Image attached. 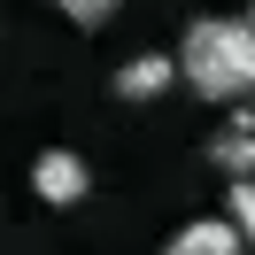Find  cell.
Segmentation results:
<instances>
[{"mask_svg":"<svg viewBox=\"0 0 255 255\" xmlns=\"http://www.w3.org/2000/svg\"><path fill=\"white\" fill-rule=\"evenodd\" d=\"M178 70L201 101H255V31L248 16H193L178 39Z\"/></svg>","mask_w":255,"mask_h":255,"instance_id":"6da1fadb","label":"cell"},{"mask_svg":"<svg viewBox=\"0 0 255 255\" xmlns=\"http://www.w3.org/2000/svg\"><path fill=\"white\" fill-rule=\"evenodd\" d=\"M85 186H93V170H85V155H70V147H47V155L31 162V193L54 201V209L85 201Z\"/></svg>","mask_w":255,"mask_h":255,"instance_id":"7a4b0ae2","label":"cell"},{"mask_svg":"<svg viewBox=\"0 0 255 255\" xmlns=\"http://www.w3.org/2000/svg\"><path fill=\"white\" fill-rule=\"evenodd\" d=\"M170 78H186L178 54H131L109 85H116V101H155V93H170Z\"/></svg>","mask_w":255,"mask_h":255,"instance_id":"3957f363","label":"cell"},{"mask_svg":"<svg viewBox=\"0 0 255 255\" xmlns=\"http://www.w3.org/2000/svg\"><path fill=\"white\" fill-rule=\"evenodd\" d=\"M162 255H248V240H240L232 217H193L186 232H170V248Z\"/></svg>","mask_w":255,"mask_h":255,"instance_id":"277c9868","label":"cell"},{"mask_svg":"<svg viewBox=\"0 0 255 255\" xmlns=\"http://www.w3.org/2000/svg\"><path fill=\"white\" fill-rule=\"evenodd\" d=\"M209 162H217L232 186H248V178H255V131H224V139L209 147Z\"/></svg>","mask_w":255,"mask_h":255,"instance_id":"5b68a950","label":"cell"},{"mask_svg":"<svg viewBox=\"0 0 255 255\" xmlns=\"http://www.w3.org/2000/svg\"><path fill=\"white\" fill-rule=\"evenodd\" d=\"M54 8H62V16L78 23V31H101V23L116 16V0H54Z\"/></svg>","mask_w":255,"mask_h":255,"instance_id":"8992f818","label":"cell"},{"mask_svg":"<svg viewBox=\"0 0 255 255\" xmlns=\"http://www.w3.org/2000/svg\"><path fill=\"white\" fill-rule=\"evenodd\" d=\"M224 209H232V224H240V240H248V248H255V178H248V186H232V201H224Z\"/></svg>","mask_w":255,"mask_h":255,"instance_id":"52a82bcc","label":"cell"},{"mask_svg":"<svg viewBox=\"0 0 255 255\" xmlns=\"http://www.w3.org/2000/svg\"><path fill=\"white\" fill-rule=\"evenodd\" d=\"M248 31H255V8H248Z\"/></svg>","mask_w":255,"mask_h":255,"instance_id":"ba28073f","label":"cell"}]
</instances>
